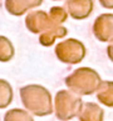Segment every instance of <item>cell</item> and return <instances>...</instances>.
Returning a JSON list of instances; mask_svg holds the SVG:
<instances>
[{
	"label": "cell",
	"mask_w": 113,
	"mask_h": 121,
	"mask_svg": "<svg viewBox=\"0 0 113 121\" xmlns=\"http://www.w3.org/2000/svg\"><path fill=\"white\" fill-rule=\"evenodd\" d=\"M101 4L104 8H113V0H101Z\"/></svg>",
	"instance_id": "obj_16"
},
{
	"label": "cell",
	"mask_w": 113,
	"mask_h": 121,
	"mask_svg": "<svg viewBox=\"0 0 113 121\" xmlns=\"http://www.w3.org/2000/svg\"><path fill=\"white\" fill-rule=\"evenodd\" d=\"M14 46L5 36H0V62H8L14 57Z\"/></svg>",
	"instance_id": "obj_12"
},
{
	"label": "cell",
	"mask_w": 113,
	"mask_h": 121,
	"mask_svg": "<svg viewBox=\"0 0 113 121\" xmlns=\"http://www.w3.org/2000/svg\"><path fill=\"white\" fill-rule=\"evenodd\" d=\"M55 55L58 60H60L64 64L74 65L84 59L85 48L78 40L69 39L58 44V46L55 48Z\"/></svg>",
	"instance_id": "obj_4"
},
{
	"label": "cell",
	"mask_w": 113,
	"mask_h": 121,
	"mask_svg": "<svg viewBox=\"0 0 113 121\" xmlns=\"http://www.w3.org/2000/svg\"><path fill=\"white\" fill-rule=\"evenodd\" d=\"M67 34V30L64 28H55V29H50L47 33H44L40 36V44L44 46H50L54 43L55 38H62Z\"/></svg>",
	"instance_id": "obj_14"
},
{
	"label": "cell",
	"mask_w": 113,
	"mask_h": 121,
	"mask_svg": "<svg viewBox=\"0 0 113 121\" xmlns=\"http://www.w3.org/2000/svg\"><path fill=\"white\" fill-rule=\"evenodd\" d=\"M52 16H53V19L58 21V23H63V21L65 20V13L60 8H53L52 9Z\"/></svg>",
	"instance_id": "obj_15"
},
{
	"label": "cell",
	"mask_w": 113,
	"mask_h": 121,
	"mask_svg": "<svg viewBox=\"0 0 113 121\" xmlns=\"http://www.w3.org/2000/svg\"><path fill=\"white\" fill-rule=\"evenodd\" d=\"M79 121H103L104 111L94 102H85L79 111Z\"/></svg>",
	"instance_id": "obj_8"
},
{
	"label": "cell",
	"mask_w": 113,
	"mask_h": 121,
	"mask_svg": "<svg viewBox=\"0 0 113 121\" xmlns=\"http://www.w3.org/2000/svg\"><path fill=\"white\" fill-rule=\"evenodd\" d=\"M107 54H108V57L111 59V61L113 62V44L111 46H108V49H107Z\"/></svg>",
	"instance_id": "obj_17"
},
{
	"label": "cell",
	"mask_w": 113,
	"mask_h": 121,
	"mask_svg": "<svg viewBox=\"0 0 113 121\" xmlns=\"http://www.w3.org/2000/svg\"><path fill=\"white\" fill-rule=\"evenodd\" d=\"M101 81L102 80L99 74L90 68H79L64 79V84L67 85L68 90L73 91L79 96L94 94Z\"/></svg>",
	"instance_id": "obj_2"
},
{
	"label": "cell",
	"mask_w": 113,
	"mask_h": 121,
	"mask_svg": "<svg viewBox=\"0 0 113 121\" xmlns=\"http://www.w3.org/2000/svg\"><path fill=\"white\" fill-rule=\"evenodd\" d=\"M83 101L79 95L70 90H59L54 99V112L58 120L68 121L78 116Z\"/></svg>",
	"instance_id": "obj_3"
},
{
	"label": "cell",
	"mask_w": 113,
	"mask_h": 121,
	"mask_svg": "<svg viewBox=\"0 0 113 121\" xmlns=\"http://www.w3.org/2000/svg\"><path fill=\"white\" fill-rule=\"evenodd\" d=\"M97 100L107 107H113V81H101L97 87Z\"/></svg>",
	"instance_id": "obj_10"
},
{
	"label": "cell",
	"mask_w": 113,
	"mask_h": 121,
	"mask_svg": "<svg viewBox=\"0 0 113 121\" xmlns=\"http://www.w3.org/2000/svg\"><path fill=\"white\" fill-rule=\"evenodd\" d=\"M20 99L24 107L30 114L43 117L54 111L52 95L42 85L30 84L20 89Z\"/></svg>",
	"instance_id": "obj_1"
},
{
	"label": "cell",
	"mask_w": 113,
	"mask_h": 121,
	"mask_svg": "<svg viewBox=\"0 0 113 121\" xmlns=\"http://www.w3.org/2000/svg\"><path fill=\"white\" fill-rule=\"evenodd\" d=\"M13 87L6 80L0 79V109H5L13 101Z\"/></svg>",
	"instance_id": "obj_11"
},
{
	"label": "cell",
	"mask_w": 113,
	"mask_h": 121,
	"mask_svg": "<svg viewBox=\"0 0 113 121\" xmlns=\"http://www.w3.org/2000/svg\"><path fill=\"white\" fill-rule=\"evenodd\" d=\"M43 0H6V10L13 15H23L30 8L38 6Z\"/></svg>",
	"instance_id": "obj_9"
},
{
	"label": "cell",
	"mask_w": 113,
	"mask_h": 121,
	"mask_svg": "<svg viewBox=\"0 0 113 121\" xmlns=\"http://www.w3.org/2000/svg\"><path fill=\"white\" fill-rule=\"evenodd\" d=\"M67 8L74 19H84L90 14L93 4L92 0H68Z\"/></svg>",
	"instance_id": "obj_6"
},
{
	"label": "cell",
	"mask_w": 113,
	"mask_h": 121,
	"mask_svg": "<svg viewBox=\"0 0 113 121\" xmlns=\"http://www.w3.org/2000/svg\"><path fill=\"white\" fill-rule=\"evenodd\" d=\"M26 28H28L31 33L38 34L43 30H48L49 26V19L48 15L43 11H34L28 15L25 20Z\"/></svg>",
	"instance_id": "obj_7"
},
{
	"label": "cell",
	"mask_w": 113,
	"mask_h": 121,
	"mask_svg": "<svg viewBox=\"0 0 113 121\" xmlns=\"http://www.w3.org/2000/svg\"><path fill=\"white\" fill-rule=\"evenodd\" d=\"M94 35L101 41H113V15H102L93 26Z\"/></svg>",
	"instance_id": "obj_5"
},
{
	"label": "cell",
	"mask_w": 113,
	"mask_h": 121,
	"mask_svg": "<svg viewBox=\"0 0 113 121\" xmlns=\"http://www.w3.org/2000/svg\"><path fill=\"white\" fill-rule=\"evenodd\" d=\"M4 121H34L29 111L21 109H11L5 112Z\"/></svg>",
	"instance_id": "obj_13"
}]
</instances>
